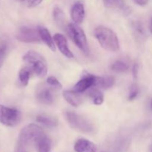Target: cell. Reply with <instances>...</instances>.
<instances>
[{
  "mask_svg": "<svg viewBox=\"0 0 152 152\" xmlns=\"http://www.w3.org/2000/svg\"><path fill=\"white\" fill-rule=\"evenodd\" d=\"M94 36L101 47L111 52H116L120 48L118 37L110 28L99 26L94 31Z\"/></svg>",
  "mask_w": 152,
  "mask_h": 152,
  "instance_id": "1",
  "label": "cell"
},
{
  "mask_svg": "<svg viewBox=\"0 0 152 152\" xmlns=\"http://www.w3.org/2000/svg\"><path fill=\"white\" fill-rule=\"evenodd\" d=\"M24 62L29 65L31 71L39 77H44L48 73L47 62L37 52L29 50L22 57Z\"/></svg>",
  "mask_w": 152,
  "mask_h": 152,
  "instance_id": "2",
  "label": "cell"
},
{
  "mask_svg": "<svg viewBox=\"0 0 152 152\" xmlns=\"http://www.w3.org/2000/svg\"><path fill=\"white\" fill-rule=\"evenodd\" d=\"M43 134H45L44 131L38 125L34 123L28 125L19 132V145L24 147L32 142L34 143Z\"/></svg>",
  "mask_w": 152,
  "mask_h": 152,
  "instance_id": "3",
  "label": "cell"
},
{
  "mask_svg": "<svg viewBox=\"0 0 152 152\" xmlns=\"http://www.w3.org/2000/svg\"><path fill=\"white\" fill-rule=\"evenodd\" d=\"M66 119L71 127L83 133H91L94 130V125L88 119L78 114L68 111L65 113Z\"/></svg>",
  "mask_w": 152,
  "mask_h": 152,
  "instance_id": "4",
  "label": "cell"
},
{
  "mask_svg": "<svg viewBox=\"0 0 152 152\" xmlns=\"http://www.w3.org/2000/svg\"><path fill=\"white\" fill-rule=\"evenodd\" d=\"M67 31L70 38L82 51L84 53H88L89 51L87 38L84 31L77 24H68L67 27Z\"/></svg>",
  "mask_w": 152,
  "mask_h": 152,
  "instance_id": "5",
  "label": "cell"
},
{
  "mask_svg": "<svg viewBox=\"0 0 152 152\" xmlns=\"http://www.w3.org/2000/svg\"><path fill=\"white\" fill-rule=\"evenodd\" d=\"M22 113L16 108L0 105V123L7 127H14L20 123Z\"/></svg>",
  "mask_w": 152,
  "mask_h": 152,
  "instance_id": "6",
  "label": "cell"
},
{
  "mask_svg": "<svg viewBox=\"0 0 152 152\" xmlns=\"http://www.w3.org/2000/svg\"><path fill=\"white\" fill-rule=\"evenodd\" d=\"M16 38L25 43H39L42 41L38 29L22 27L16 33Z\"/></svg>",
  "mask_w": 152,
  "mask_h": 152,
  "instance_id": "7",
  "label": "cell"
},
{
  "mask_svg": "<svg viewBox=\"0 0 152 152\" xmlns=\"http://www.w3.org/2000/svg\"><path fill=\"white\" fill-rule=\"evenodd\" d=\"M53 41L59 48V51L66 57L74 58V54L69 49L66 38L62 34H56L53 36Z\"/></svg>",
  "mask_w": 152,
  "mask_h": 152,
  "instance_id": "8",
  "label": "cell"
},
{
  "mask_svg": "<svg viewBox=\"0 0 152 152\" xmlns=\"http://www.w3.org/2000/svg\"><path fill=\"white\" fill-rule=\"evenodd\" d=\"M96 76L91 74H87L83 77L77 84L74 86V90L78 93H83L94 86Z\"/></svg>",
  "mask_w": 152,
  "mask_h": 152,
  "instance_id": "9",
  "label": "cell"
},
{
  "mask_svg": "<svg viewBox=\"0 0 152 152\" xmlns=\"http://www.w3.org/2000/svg\"><path fill=\"white\" fill-rule=\"evenodd\" d=\"M71 19L75 24H80L85 17V7L82 3L77 2L73 5L71 10Z\"/></svg>",
  "mask_w": 152,
  "mask_h": 152,
  "instance_id": "10",
  "label": "cell"
},
{
  "mask_svg": "<svg viewBox=\"0 0 152 152\" xmlns=\"http://www.w3.org/2000/svg\"><path fill=\"white\" fill-rule=\"evenodd\" d=\"M74 151L76 152H96V146L88 140L80 139L75 142Z\"/></svg>",
  "mask_w": 152,
  "mask_h": 152,
  "instance_id": "11",
  "label": "cell"
},
{
  "mask_svg": "<svg viewBox=\"0 0 152 152\" xmlns=\"http://www.w3.org/2000/svg\"><path fill=\"white\" fill-rule=\"evenodd\" d=\"M38 31L39 33L40 37H41V39L52 51L55 52L56 51V46H55L54 41H53V38L51 37L50 32H49L47 28H45V27L39 26L38 27Z\"/></svg>",
  "mask_w": 152,
  "mask_h": 152,
  "instance_id": "12",
  "label": "cell"
},
{
  "mask_svg": "<svg viewBox=\"0 0 152 152\" xmlns=\"http://www.w3.org/2000/svg\"><path fill=\"white\" fill-rule=\"evenodd\" d=\"M63 97L73 107H78L83 102L81 96L75 91H65L63 92Z\"/></svg>",
  "mask_w": 152,
  "mask_h": 152,
  "instance_id": "13",
  "label": "cell"
},
{
  "mask_svg": "<svg viewBox=\"0 0 152 152\" xmlns=\"http://www.w3.org/2000/svg\"><path fill=\"white\" fill-rule=\"evenodd\" d=\"M38 152H50L51 148V140L45 134L34 142Z\"/></svg>",
  "mask_w": 152,
  "mask_h": 152,
  "instance_id": "14",
  "label": "cell"
},
{
  "mask_svg": "<svg viewBox=\"0 0 152 152\" xmlns=\"http://www.w3.org/2000/svg\"><path fill=\"white\" fill-rule=\"evenodd\" d=\"M37 99L39 102L45 105H50L53 102V96L49 88H43L37 94Z\"/></svg>",
  "mask_w": 152,
  "mask_h": 152,
  "instance_id": "15",
  "label": "cell"
},
{
  "mask_svg": "<svg viewBox=\"0 0 152 152\" xmlns=\"http://www.w3.org/2000/svg\"><path fill=\"white\" fill-rule=\"evenodd\" d=\"M115 80L111 76L106 77H96L95 79L94 86V88H109L112 87L114 84Z\"/></svg>",
  "mask_w": 152,
  "mask_h": 152,
  "instance_id": "16",
  "label": "cell"
},
{
  "mask_svg": "<svg viewBox=\"0 0 152 152\" xmlns=\"http://www.w3.org/2000/svg\"><path fill=\"white\" fill-rule=\"evenodd\" d=\"M53 17L54 19V22L56 25L61 28H65V15L62 10L59 7H56L53 9Z\"/></svg>",
  "mask_w": 152,
  "mask_h": 152,
  "instance_id": "17",
  "label": "cell"
},
{
  "mask_svg": "<svg viewBox=\"0 0 152 152\" xmlns=\"http://www.w3.org/2000/svg\"><path fill=\"white\" fill-rule=\"evenodd\" d=\"M37 121L38 123H42L44 126L47 127H56L58 125L57 120L53 117H50V116L45 115V114H41L37 117Z\"/></svg>",
  "mask_w": 152,
  "mask_h": 152,
  "instance_id": "18",
  "label": "cell"
},
{
  "mask_svg": "<svg viewBox=\"0 0 152 152\" xmlns=\"http://www.w3.org/2000/svg\"><path fill=\"white\" fill-rule=\"evenodd\" d=\"M31 70L29 67H25V68H22L19 72V79L20 83H22V86H28L29 83L30 77H31Z\"/></svg>",
  "mask_w": 152,
  "mask_h": 152,
  "instance_id": "19",
  "label": "cell"
},
{
  "mask_svg": "<svg viewBox=\"0 0 152 152\" xmlns=\"http://www.w3.org/2000/svg\"><path fill=\"white\" fill-rule=\"evenodd\" d=\"M89 95H90L91 97H92L94 104H95L96 105H100L103 103V94H102V92L98 91L97 89H96V88H94V89H92V90L89 92Z\"/></svg>",
  "mask_w": 152,
  "mask_h": 152,
  "instance_id": "20",
  "label": "cell"
},
{
  "mask_svg": "<svg viewBox=\"0 0 152 152\" xmlns=\"http://www.w3.org/2000/svg\"><path fill=\"white\" fill-rule=\"evenodd\" d=\"M105 7L108 8H123L125 6L123 0H103Z\"/></svg>",
  "mask_w": 152,
  "mask_h": 152,
  "instance_id": "21",
  "label": "cell"
},
{
  "mask_svg": "<svg viewBox=\"0 0 152 152\" xmlns=\"http://www.w3.org/2000/svg\"><path fill=\"white\" fill-rule=\"evenodd\" d=\"M111 70L115 72H124L129 69V65L123 61H116L111 67Z\"/></svg>",
  "mask_w": 152,
  "mask_h": 152,
  "instance_id": "22",
  "label": "cell"
},
{
  "mask_svg": "<svg viewBox=\"0 0 152 152\" xmlns=\"http://www.w3.org/2000/svg\"><path fill=\"white\" fill-rule=\"evenodd\" d=\"M7 50V43L4 40H0V68L2 67Z\"/></svg>",
  "mask_w": 152,
  "mask_h": 152,
  "instance_id": "23",
  "label": "cell"
},
{
  "mask_svg": "<svg viewBox=\"0 0 152 152\" xmlns=\"http://www.w3.org/2000/svg\"><path fill=\"white\" fill-rule=\"evenodd\" d=\"M47 83L50 87L53 88L55 89H57V90H60L62 88V86L60 83V82L56 77H53V76H50V77H48Z\"/></svg>",
  "mask_w": 152,
  "mask_h": 152,
  "instance_id": "24",
  "label": "cell"
},
{
  "mask_svg": "<svg viewBox=\"0 0 152 152\" xmlns=\"http://www.w3.org/2000/svg\"><path fill=\"white\" fill-rule=\"evenodd\" d=\"M138 93H139V88L136 84H133L130 88V91H129V100H134L135 98L137 96Z\"/></svg>",
  "mask_w": 152,
  "mask_h": 152,
  "instance_id": "25",
  "label": "cell"
},
{
  "mask_svg": "<svg viewBox=\"0 0 152 152\" xmlns=\"http://www.w3.org/2000/svg\"><path fill=\"white\" fill-rule=\"evenodd\" d=\"M43 0H28V7H35L41 4Z\"/></svg>",
  "mask_w": 152,
  "mask_h": 152,
  "instance_id": "26",
  "label": "cell"
},
{
  "mask_svg": "<svg viewBox=\"0 0 152 152\" xmlns=\"http://www.w3.org/2000/svg\"><path fill=\"white\" fill-rule=\"evenodd\" d=\"M136 4H137L138 5H140V6H144V5H146L148 2V0H134Z\"/></svg>",
  "mask_w": 152,
  "mask_h": 152,
  "instance_id": "27",
  "label": "cell"
},
{
  "mask_svg": "<svg viewBox=\"0 0 152 152\" xmlns=\"http://www.w3.org/2000/svg\"><path fill=\"white\" fill-rule=\"evenodd\" d=\"M132 72H133L134 78L136 79L137 77V74H138V65L137 64H134V65Z\"/></svg>",
  "mask_w": 152,
  "mask_h": 152,
  "instance_id": "28",
  "label": "cell"
},
{
  "mask_svg": "<svg viewBox=\"0 0 152 152\" xmlns=\"http://www.w3.org/2000/svg\"><path fill=\"white\" fill-rule=\"evenodd\" d=\"M17 152H27V151H25V149H24L23 147H22V146H19V148H18Z\"/></svg>",
  "mask_w": 152,
  "mask_h": 152,
  "instance_id": "29",
  "label": "cell"
},
{
  "mask_svg": "<svg viewBox=\"0 0 152 152\" xmlns=\"http://www.w3.org/2000/svg\"><path fill=\"white\" fill-rule=\"evenodd\" d=\"M150 31H151V34L152 35V18H151V22H150Z\"/></svg>",
  "mask_w": 152,
  "mask_h": 152,
  "instance_id": "30",
  "label": "cell"
},
{
  "mask_svg": "<svg viewBox=\"0 0 152 152\" xmlns=\"http://www.w3.org/2000/svg\"><path fill=\"white\" fill-rule=\"evenodd\" d=\"M150 109L152 111V99L150 100Z\"/></svg>",
  "mask_w": 152,
  "mask_h": 152,
  "instance_id": "31",
  "label": "cell"
},
{
  "mask_svg": "<svg viewBox=\"0 0 152 152\" xmlns=\"http://www.w3.org/2000/svg\"><path fill=\"white\" fill-rule=\"evenodd\" d=\"M22 1H25V0H22Z\"/></svg>",
  "mask_w": 152,
  "mask_h": 152,
  "instance_id": "32",
  "label": "cell"
},
{
  "mask_svg": "<svg viewBox=\"0 0 152 152\" xmlns=\"http://www.w3.org/2000/svg\"><path fill=\"white\" fill-rule=\"evenodd\" d=\"M102 152H105V151H102Z\"/></svg>",
  "mask_w": 152,
  "mask_h": 152,
  "instance_id": "33",
  "label": "cell"
},
{
  "mask_svg": "<svg viewBox=\"0 0 152 152\" xmlns=\"http://www.w3.org/2000/svg\"><path fill=\"white\" fill-rule=\"evenodd\" d=\"M151 152H152V150H151Z\"/></svg>",
  "mask_w": 152,
  "mask_h": 152,
  "instance_id": "34",
  "label": "cell"
}]
</instances>
